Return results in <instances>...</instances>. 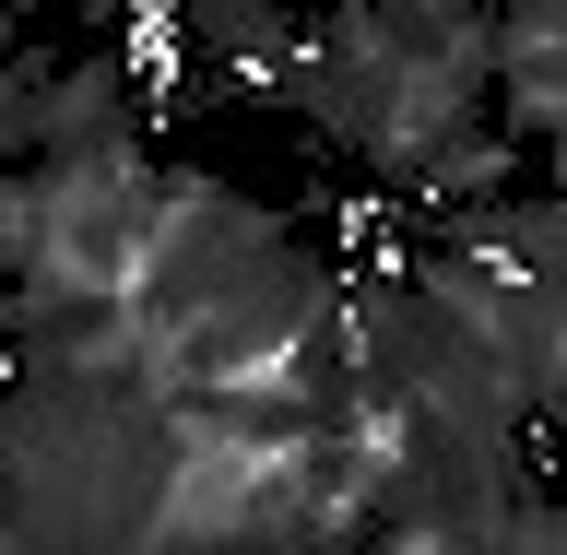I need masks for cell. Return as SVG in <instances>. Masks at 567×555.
Instances as JSON below:
<instances>
[{
  "label": "cell",
  "mask_w": 567,
  "mask_h": 555,
  "mask_svg": "<svg viewBox=\"0 0 567 555\" xmlns=\"http://www.w3.org/2000/svg\"><path fill=\"white\" fill-rule=\"evenodd\" d=\"M485 60H496V12H450V0H343L296 35L272 106H296L308 131H331L343 154L414 189L485 106Z\"/></svg>",
  "instance_id": "1"
},
{
  "label": "cell",
  "mask_w": 567,
  "mask_h": 555,
  "mask_svg": "<svg viewBox=\"0 0 567 555\" xmlns=\"http://www.w3.org/2000/svg\"><path fill=\"white\" fill-rule=\"evenodd\" d=\"M284 248H296V225H284L272 202H248L237 177L166 166L154 202H142V225H131V284H118V308L177 343V331H202L248 273H272Z\"/></svg>",
  "instance_id": "2"
},
{
  "label": "cell",
  "mask_w": 567,
  "mask_h": 555,
  "mask_svg": "<svg viewBox=\"0 0 567 555\" xmlns=\"http://www.w3.org/2000/svg\"><path fill=\"white\" fill-rule=\"evenodd\" d=\"M496 555H567V496H520L496 521Z\"/></svg>",
  "instance_id": "3"
},
{
  "label": "cell",
  "mask_w": 567,
  "mask_h": 555,
  "mask_svg": "<svg viewBox=\"0 0 567 555\" xmlns=\"http://www.w3.org/2000/svg\"><path fill=\"white\" fill-rule=\"evenodd\" d=\"M367 555H496V544H473V532H437V521H379V544Z\"/></svg>",
  "instance_id": "4"
}]
</instances>
